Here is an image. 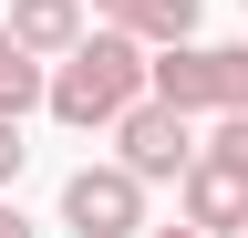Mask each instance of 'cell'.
<instances>
[{
    "instance_id": "cell-9",
    "label": "cell",
    "mask_w": 248,
    "mask_h": 238,
    "mask_svg": "<svg viewBox=\"0 0 248 238\" xmlns=\"http://www.w3.org/2000/svg\"><path fill=\"white\" fill-rule=\"evenodd\" d=\"M0 238H42V228H31L21 207H11V187H0Z\"/></svg>"
},
{
    "instance_id": "cell-1",
    "label": "cell",
    "mask_w": 248,
    "mask_h": 238,
    "mask_svg": "<svg viewBox=\"0 0 248 238\" xmlns=\"http://www.w3.org/2000/svg\"><path fill=\"white\" fill-rule=\"evenodd\" d=\"M155 42H135V32H114V21H93V32L52 63V125H73V135H114L124 114H135L145 94H155V63H145Z\"/></svg>"
},
{
    "instance_id": "cell-11",
    "label": "cell",
    "mask_w": 248,
    "mask_h": 238,
    "mask_svg": "<svg viewBox=\"0 0 248 238\" xmlns=\"http://www.w3.org/2000/svg\"><path fill=\"white\" fill-rule=\"evenodd\" d=\"M11 42H21V32H11V11H0V52H11Z\"/></svg>"
},
{
    "instance_id": "cell-8",
    "label": "cell",
    "mask_w": 248,
    "mask_h": 238,
    "mask_svg": "<svg viewBox=\"0 0 248 238\" xmlns=\"http://www.w3.org/2000/svg\"><path fill=\"white\" fill-rule=\"evenodd\" d=\"M21 156H31V145H21V114H0V187L21 176Z\"/></svg>"
},
{
    "instance_id": "cell-3",
    "label": "cell",
    "mask_w": 248,
    "mask_h": 238,
    "mask_svg": "<svg viewBox=\"0 0 248 238\" xmlns=\"http://www.w3.org/2000/svg\"><path fill=\"white\" fill-rule=\"evenodd\" d=\"M197 114H186V104H166V94H145L135 114H124V125H114V156L124 166H135L145 176V187H166V176H176V187H186V166H197Z\"/></svg>"
},
{
    "instance_id": "cell-13",
    "label": "cell",
    "mask_w": 248,
    "mask_h": 238,
    "mask_svg": "<svg viewBox=\"0 0 248 238\" xmlns=\"http://www.w3.org/2000/svg\"><path fill=\"white\" fill-rule=\"evenodd\" d=\"M238 238H248V228H238Z\"/></svg>"
},
{
    "instance_id": "cell-4",
    "label": "cell",
    "mask_w": 248,
    "mask_h": 238,
    "mask_svg": "<svg viewBox=\"0 0 248 238\" xmlns=\"http://www.w3.org/2000/svg\"><path fill=\"white\" fill-rule=\"evenodd\" d=\"M62 228H73V238H135L145 228V176L135 166H73V176H62Z\"/></svg>"
},
{
    "instance_id": "cell-5",
    "label": "cell",
    "mask_w": 248,
    "mask_h": 238,
    "mask_svg": "<svg viewBox=\"0 0 248 238\" xmlns=\"http://www.w3.org/2000/svg\"><path fill=\"white\" fill-rule=\"evenodd\" d=\"M186 218H197L207 238H238L248 228V156L197 145V166H186Z\"/></svg>"
},
{
    "instance_id": "cell-12",
    "label": "cell",
    "mask_w": 248,
    "mask_h": 238,
    "mask_svg": "<svg viewBox=\"0 0 248 238\" xmlns=\"http://www.w3.org/2000/svg\"><path fill=\"white\" fill-rule=\"evenodd\" d=\"M238 11H248V0H238Z\"/></svg>"
},
{
    "instance_id": "cell-10",
    "label": "cell",
    "mask_w": 248,
    "mask_h": 238,
    "mask_svg": "<svg viewBox=\"0 0 248 238\" xmlns=\"http://www.w3.org/2000/svg\"><path fill=\"white\" fill-rule=\"evenodd\" d=\"M145 238H207V228H197V218H186V228H145Z\"/></svg>"
},
{
    "instance_id": "cell-2",
    "label": "cell",
    "mask_w": 248,
    "mask_h": 238,
    "mask_svg": "<svg viewBox=\"0 0 248 238\" xmlns=\"http://www.w3.org/2000/svg\"><path fill=\"white\" fill-rule=\"evenodd\" d=\"M155 94L186 114H248V42H166Z\"/></svg>"
},
{
    "instance_id": "cell-7",
    "label": "cell",
    "mask_w": 248,
    "mask_h": 238,
    "mask_svg": "<svg viewBox=\"0 0 248 238\" xmlns=\"http://www.w3.org/2000/svg\"><path fill=\"white\" fill-rule=\"evenodd\" d=\"M11 32L42 52V63H62V52H73L93 21H83V0H11Z\"/></svg>"
},
{
    "instance_id": "cell-6",
    "label": "cell",
    "mask_w": 248,
    "mask_h": 238,
    "mask_svg": "<svg viewBox=\"0 0 248 238\" xmlns=\"http://www.w3.org/2000/svg\"><path fill=\"white\" fill-rule=\"evenodd\" d=\"M197 11H207V0H93V21H114V32H135V42H155V52L197 32Z\"/></svg>"
}]
</instances>
